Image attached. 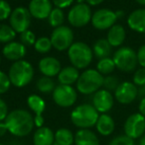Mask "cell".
Here are the masks:
<instances>
[{"instance_id": "obj_1", "label": "cell", "mask_w": 145, "mask_h": 145, "mask_svg": "<svg viewBox=\"0 0 145 145\" xmlns=\"http://www.w3.org/2000/svg\"><path fill=\"white\" fill-rule=\"evenodd\" d=\"M4 122L7 126L8 132L17 137L29 135L35 126L33 116L24 109H16L10 112Z\"/></svg>"}, {"instance_id": "obj_2", "label": "cell", "mask_w": 145, "mask_h": 145, "mask_svg": "<svg viewBox=\"0 0 145 145\" xmlns=\"http://www.w3.org/2000/svg\"><path fill=\"white\" fill-rule=\"evenodd\" d=\"M99 113L91 104H81L75 108L71 113V121L79 129H89L97 124Z\"/></svg>"}, {"instance_id": "obj_3", "label": "cell", "mask_w": 145, "mask_h": 145, "mask_svg": "<svg viewBox=\"0 0 145 145\" xmlns=\"http://www.w3.org/2000/svg\"><path fill=\"white\" fill-rule=\"evenodd\" d=\"M8 77L11 85L17 88L27 86L34 77V68L27 60H18L13 62L8 71Z\"/></svg>"}, {"instance_id": "obj_4", "label": "cell", "mask_w": 145, "mask_h": 145, "mask_svg": "<svg viewBox=\"0 0 145 145\" xmlns=\"http://www.w3.org/2000/svg\"><path fill=\"white\" fill-rule=\"evenodd\" d=\"M105 77L97 69H87L81 73L77 81V91L83 95H91L103 86Z\"/></svg>"}, {"instance_id": "obj_5", "label": "cell", "mask_w": 145, "mask_h": 145, "mask_svg": "<svg viewBox=\"0 0 145 145\" xmlns=\"http://www.w3.org/2000/svg\"><path fill=\"white\" fill-rule=\"evenodd\" d=\"M68 57L73 67L85 69L91 63L93 58V50L83 42H73L68 50Z\"/></svg>"}, {"instance_id": "obj_6", "label": "cell", "mask_w": 145, "mask_h": 145, "mask_svg": "<svg viewBox=\"0 0 145 145\" xmlns=\"http://www.w3.org/2000/svg\"><path fill=\"white\" fill-rule=\"evenodd\" d=\"M112 59L116 68L126 73L134 71L138 64L137 52L128 46H122L118 48L114 52Z\"/></svg>"}, {"instance_id": "obj_7", "label": "cell", "mask_w": 145, "mask_h": 145, "mask_svg": "<svg viewBox=\"0 0 145 145\" xmlns=\"http://www.w3.org/2000/svg\"><path fill=\"white\" fill-rule=\"evenodd\" d=\"M93 12L91 6L87 3H77L73 5L68 13V22L75 28L85 27L91 23Z\"/></svg>"}, {"instance_id": "obj_8", "label": "cell", "mask_w": 145, "mask_h": 145, "mask_svg": "<svg viewBox=\"0 0 145 145\" xmlns=\"http://www.w3.org/2000/svg\"><path fill=\"white\" fill-rule=\"evenodd\" d=\"M55 104L61 108H70L75 104L77 100V91L73 86L58 85L52 93Z\"/></svg>"}, {"instance_id": "obj_9", "label": "cell", "mask_w": 145, "mask_h": 145, "mask_svg": "<svg viewBox=\"0 0 145 145\" xmlns=\"http://www.w3.org/2000/svg\"><path fill=\"white\" fill-rule=\"evenodd\" d=\"M124 134L131 139H139L145 134V116L140 113L132 114L126 118L123 125Z\"/></svg>"}, {"instance_id": "obj_10", "label": "cell", "mask_w": 145, "mask_h": 145, "mask_svg": "<svg viewBox=\"0 0 145 145\" xmlns=\"http://www.w3.org/2000/svg\"><path fill=\"white\" fill-rule=\"evenodd\" d=\"M50 40L53 48L59 52H63L69 50L73 44V33L70 27L63 25L53 31Z\"/></svg>"}, {"instance_id": "obj_11", "label": "cell", "mask_w": 145, "mask_h": 145, "mask_svg": "<svg viewBox=\"0 0 145 145\" xmlns=\"http://www.w3.org/2000/svg\"><path fill=\"white\" fill-rule=\"evenodd\" d=\"M31 14L25 7H17L12 11L9 18L10 26L16 33L22 34L29 30L31 25Z\"/></svg>"}, {"instance_id": "obj_12", "label": "cell", "mask_w": 145, "mask_h": 145, "mask_svg": "<svg viewBox=\"0 0 145 145\" xmlns=\"http://www.w3.org/2000/svg\"><path fill=\"white\" fill-rule=\"evenodd\" d=\"M117 20L116 14L114 11L109 9H99L93 13L91 17V25L93 28H95L99 31L109 30L112 26L115 25V22Z\"/></svg>"}, {"instance_id": "obj_13", "label": "cell", "mask_w": 145, "mask_h": 145, "mask_svg": "<svg viewBox=\"0 0 145 145\" xmlns=\"http://www.w3.org/2000/svg\"><path fill=\"white\" fill-rule=\"evenodd\" d=\"M138 98V87L133 82L123 81L114 91V99L122 105H129Z\"/></svg>"}, {"instance_id": "obj_14", "label": "cell", "mask_w": 145, "mask_h": 145, "mask_svg": "<svg viewBox=\"0 0 145 145\" xmlns=\"http://www.w3.org/2000/svg\"><path fill=\"white\" fill-rule=\"evenodd\" d=\"M91 105L95 107V109L99 113L107 114L113 107L114 97L111 94V92L105 89H101L93 94Z\"/></svg>"}, {"instance_id": "obj_15", "label": "cell", "mask_w": 145, "mask_h": 145, "mask_svg": "<svg viewBox=\"0 0 145 145\" xmlns=\"http://www.w3.org/2000/svg\"><path fill=\"white\" fill-rule=\"evenodd\" d=\"M32 17L39 20L47 19L53 10L51 0H31L28 7Z\"/></svg>"}, {"instance_id": "obj_16", "label": "cell", "mask_w": 145, "mask_h": 145, "mask_svg": "<svg viewBox=\"0 0 145 145\" xmlns=\"http://www.w3.org/2000/svg\"><path fill=\"white\" fill-rule=\"evenodd\" d=\"M39 70L43 74V76L55 77L58 76L60 71L62 70L61 62L57 58L53 56H46L39 61Z\"/></svg>"}, {"instance_id": "obj_17", "label": "cell", "mask_w": 145, "mask_h": 145, "mask_svg": "<svg viewBox=\"0 0 145 145\" xmlns=\"http://www.w3.org/2000/svg\"><path fill=\"white\" fill-rule=\"evenodd\" d=\"M26 46L20 42H10L5 44L2 50V54L5 58L11 61H18L23 59L26 56Z\"/></svg>"}, {"instance_id": "obj_18", "label": "cell", "mask_w": 145, "mask_h": 145, "mask_svg": "<svg viewBox=\"0 0 145 145\" xmlns=\"http://www.w3.org/2000/svg\"><path fill=\"white\" fill-rule=\"evenodd\" d=\"M127 25L132 31L145 34V8H139L129 14Z\"/></svg>"}, {"instance_id": "obj_19", "label": "cell", "mask_w": 145, "mask_h": 145, "mask_svg": "<svg viewBox=\"0 0 145 145\" xmlns=\"http://www.w3.org/2000/svg\"><path fill=\"white\" fill-rule=\"evenodd\" d=\"M55 142V133L48 126L37 128L33 135L34 145H53Z\"/></svg>"}, {"instance_id": "obj_20", "label": "cell", "mask_w": 145, "mask_h": 145, "mask_svg": "<svg viewBox=\"0 0 145 145\" xmlns=\"http://www.w3.org/2000/svg\"><path fill=\"white\" fill-rule=\"evenodd\" d=\"M97 132L103 136H109L112 134L115 128V122L113 118L107 114H101L99 116V120L95 124Z\"/></svg>"}, {"instance_id": "obj_21", "label": "cell", "mask_w": 145, "mask_h": 145, "mask_svg": "<svg viewBox=\"0 0 145 145\" xmlns=\"http://www.w3.org/2000/svg\"><path fill=\"white\" fill-rule=\"evenodd\" d=\"M126 38V33L124 28L121 25L115 24L107 32V40L112 48H117L120 46L124 42Z\"/></svg>"}, {"instance_id": "obj_22", "label": "cell", "mask_w": 145, "mask_h": 145, "mask_svg": "<svg viewBox=\"0 0 145 145\" xmlns=\"http://www.w3.org/2000/svg\"><path fill=\"white\" fill-rule=\"evenodd\" d=\"M75 145H101L97 134L91 129H79L75 134Z\"/></svg>"}, {"instance_id": "obj_23", "label": "cell", "mask_w": 145, "mask_h": 145, "mask_svg": "<svg viewBox=\"0 0 145 145\" xmlns=\"http://www.w3.org/2000/svg\"><path fill=\"white\" fill-rule=\"evenodd\" d=\"M79 75L81 74H79V69L73 67V65H71V66H66V67H64V68H62V70L59 73L58 81L60 82V84H62V85L72 86L73 83H77Z\"/></svg>"}, {"instance_id": "obj_24", "label": "cell", "mask_w": 145, "mask_h": 145, "mask_svg": "<svg viewBox=\"0 0 145 145\" xmlns=\"http://www.w3.org/2000/svg\"><path fill=\"white\" fill-rule=\"evenodd\" d=\"M111 48L112 46L109 44L107 39H101L95 42L93 46V52L97 58L103 59L109 57L111 54Z\"/></svg>"}, {"instance_id": "obj_25", "label": "cell", "mask_w": 145, "mask_h": 145, "mask_svg": "<svg viewBox=\"0 0 145 145\" xmlns=\"http://www.w3.org/2000/svg\"><path fill=\"white\" fill-rule=\"evenodd\" d=\"M27 105L29 109L35 114V116L42 115L46 109V103H45L44 99H42L40 96L36 95V94L30 95L28 97Z\"/></svg>"}, {"instance_id": "obj_26", "label": "cell", "mask_w": 145, "mask_h": 145, "mask_svg": "<svg viewBox=\"0 0 145 145\" xmlns=\"http://www.w3.org/2000/svg\"><path fill=\"white\" fill-rule=\"evenodd\" d=\"M55 142L58 145H73L75 143V135L69 128H59L55 132Z\"/></svg>"}, {"instance_id": "obj_27", "label": "cell", "mask_w": 145, "mask_h": 145, "mask_svg": "<svg viewBox=\"0 0 145 145\" xmlns=\"http://www.w3.org/2000/svg\"><path fill=\"white\" fill-rule=\"evenodd\" d=\"M36 87L38 89V91H40L41 93L50 94L54 92L55 88H56V84H55V81L51 77L42 76L37 80Z\"/></svg>"}, {"instance_id": "obj_28", "label": "cell", "mask_w": 145, "mask_h": 145, "mask_svg": "<svg viewBox=\"0 0 145 145\" xmlns=\"http://www.w3.org/2000/svg\"><path fill=\"white\" fill-rule=\"evenodd\" d=\"M115 64H114V61L112 58L107 57V58H103L99 59V62L97 64V70L101 73V75H110V73H112L115 69Z\"/></svg>"}, {"instance_id": "obj_29", "label": "cell", "mask_w": 145, "mask_h": 145, "mask_svg": "<svg viewBox=\"0 0 145 145\" xmlns=\"http://www.w3.org/2000/svg\"><path fill=\"white\" fill-rule=\"evenodd\" d=\"M48 21H49V24H50L54 29L63 26V23H64V21H65V15H64L63 10L59 9V8H54V9L52 10V12L50 13V15H49Z\"/></svg>"}, {"instance_id": "obj_30", "label": "cell", "mask_w": 145, "mask_h": 145, "mask_svg": "<svg viewBox=\"0 0 145 145\" xmlns=\"http://www.w3.org/2000/svg\"><path fill=\"white\" fill-rule=\"evenodd\" d=\"M16 36V32L12 29L11 26L6 24H0V42L2 44H8L13 42Z\"/></svg>"}, {"instance_id": "obj_31", "label": "cell", "mask_w": 145, "mask_h": 145, "mask_svg": "<svg viewBox=\"0 0 145 145\" xmlns=\"http://www.w3.org/2000/svg\"><path fill=\"white\" fill-rule=\"evenodd\" d=\"M35 50L38 52L39 54H47L53 48L51 40L47 37H41L36 40L35 44H34Z\"/></svg>"}, {"instance_id": "obj_32", "label": "cell", "mask_w": 145, "mask_h": 145, "mask_svg": "<svg viewBox=\"0 0 145 145\" xmlns=\"http://www.w3.org/2000/svg\"><path fill=\"white\" fill-rule=\"evenodd\" d=\"M119 84V79L114 75H107L103 79V87H105V90L109 92L115 91Z\"/></svg>"}, {"instance_id": "obj_33", "label": "cell", "mask_w": 145, "mask_h": 145, "mask_svg": "<svg viewBox=\"0 0 145 145\" xmlns=\"http://www.w3.org/2000/svg\"><path fill=\"white\" fill-rule=\"evenodd\" d=\"M36 36L32 31L27 30L20 34V42L24 46H34L36 42Z\"/></svg>"}, {"instance_id": "obj_34", "label": "cell", "mask_w": 145, "mask_h": 145, "mask_svg": "<svg viewBox=\"0 0 145 145\" xmlns=\"http://www.w3.org/2000/svg\"><path fill=\"white\" fill-rule=\"evenodd\" d=\"M109 145H135V142L133 139L126 136L125 134H121V135L112 138L109 141Z\"/></svg>"}, {"instance_id": "obj_35", "label": "cell", "mask_w": 145, "mask_h": 145, "mask_svg": "<svg viewBox=\"0 0 145 145\" xmlns=\"http://www.w3.org/2000/svg\"><path fill=\"white\" fill-rule=\"evenodd\" d=\"M12 13V9L10 4L5 0H0V21H5Z\"/></svg>"}, {"instance_id": "obj_36", "label": "cell", "mask_w": 145, "mask_h": 145, "mask_svg": "<svg viewBox=\"0 0 145 145\" xmlns=\"http://www.w3.org/2000/svg\"><path fill=\"white\" fill-rule=\"evenodd\" d=\"M10 86H11V82L8 74L0 70V95L5 94L10 89Z\"/></svg>"}, {"instance_id": "obj_37", "label": "cell", "mask_w": 145, "mask_h": 145, "mask_svg": "<svg viewBox=\"0 0 145 145\" xmlns=\"http://www.w3.org/2000/svg\"><path fill=\"white\" fill-rule=\"evenodd\" d=\"M133 83L137 87L145 86V68H139L133 74Z\"/></svg>"}, {"instance_id": "obj_38", "label": "cell", "mask_w": 145, "mask_h": 145, "mask_svg": "<svg viewBox=\"0 0 145 145\" xmlns=\"http://www.w3.org/2000/svg\"><path fill=\"white\" fill-rule=\"evenodd\" d=\"M8 114V107H7V104L5 103L4 100H2L0 98V121H4L7 118Z\"/></svg>"}, {"instance_id": "obj_39", "label": "cell", "mask_w": 145, "mask_h": 145, "mask_svg": "<svg viewBox=\"0 0 145 145\" xmlns=\"http://www.w3.org/2000/svg\"><path fill=\"white\" fill-rule=\"evenodd\" d=\"M73 1L75 0H52V3L56 6V8L63 10L64 8H67L72 5Z\"/></svg>"}, {"instance_id": "obj_40", "label": "cell", "mask_w": 145, "mask_h": 145, "mask_svg": "<svg viewBox=\"0 0 145 145\" xmlns=\"http://www.w3.org/2000/svg\"><path fill=\"white\" fill-rule=\"evenodd\" d=\"M137 60H138V64H139L142 68H145V44L141 46L139 48V50H138Z\"/></svg>"}, {"instance_id": "obj_41", "label": "cell", "mask_w": 145, "mask_h": 145, "mask_svg": "<svg viewBox=\"0 0 145 145\" xmlns=\"http://www.w3.org/2000/svg\"><path fill=\"white\" fill-rule=\"evenodd\" d=\"M34 125L37 128H40L44 126V118H43L42 115L34 116Z\"/></svg>"}, {"instance_id": "obj_42", "label": "cell", "mask_w": 145, "mask_h": 145, "mask_svg": "<svg viewBox=\"0 0 145 145\" xmlns=\"http://www.w3.org/2000/svg\"><path fill=\"white\" fill-rule=\"evenodd\" d=\"M138 110H139V113L143 116H145V97L142 98V99H140Z\"/></svg>"}, {"instance_id": "obj_43", "label": "cell", "mask_w": 145, "mask_h": 145, "mask_svg": "<svg viewBox=\"0 0 145 145\" xmlns=\"http://www.w3.org/2000/svg\"><path fill=\"white\" fill-rule=\"evenodd\" d=\"M8 132L7 126H6L5 122L4 121H0V137H2L3 135H5Z\"/></svg>"}, {"instance_id": "obj_44", "label": "cell", "mask_w": 145, "mask_h": 145, "mask_svg": "<svg viewBox=\"0 0 145 145\" xmlns=\"http://www.w3.org/2000/svg\"><path fill=\"white\" fill-rule=\"evenodd\" d=\"M105 0H85V3L89 6H97L101 4Z\"/></svg>"}, {"instance_id": "obj_45", "label": "cell", "mask_w": 145, "mask_h": 145, "mask_svg": "<svg viewBox=\"0 0 145 145\" xmlns=\"http://www.w3.org/2000/svg\"><path fill=\"white\" fill-rule=\"evenodd\" d=\"M138 97H139L140 99L145 97V86L138 87Z\"/></svg>"}, {"instance_id": "obj_46", "label": "cell", "mask_w": 145, "mask_h": 145, "mask_svg": "<svg viewBox=\"0 0 145 145\" xmlns=\"http://www.w3.org/2000/svg\"><path fill=\"white\" fill-rule=\"evenodd\" d=\"M115 14H116V17H117V19H119V18H121V17H123V16H124V12L122 11V10L115 11Z\"/></svg>"}, {"instance_id": "obj_47", "label": "cell", "mask_w": 145, "mask_h": 145, "mask_svg": "<svg viewBox=\"0 0 145 145\" xmlns=\"http://www.w3.org/2000/svg\"><path fill=\"white\" fill-rule=\"evenodd\" d=\"M138 145H145V134L142 136L141 138H139V142H138Z\"/></svg>"}, {"instance_id": "obj_48", "label": "cell", "mask_w": 145, "mask_h": 145, "mask_svg": "<svg viewBox=\"0 0 145 145\" xmlns=\"http://www.w3.org/2000/svg\"><path fill=\"white\" fill-rule=\"evenodd\" d=\"M135 1L140 5H145V0H135Z\"/></svg>"}, {"instance_id": "obj_49", "label": "cell", "mask_w": 145, "mask_h": 145, "mask_svg": "<svg viewBox=\"0 0 145 145\" xmlns=\"http://www.w3.org/2000/svg\"><path fill=\"white\" fill-rule=\"evenodd\" d=\"M11 145H20V143L18 141H12L11 142Z\"/></svg>"}, {"instance_id": "obj_50", "label": "cell", "mask_w": 145, "mask_h": 145, "mask_svg": "<svg viewBox=\"0 0 145 145\" xmlns=\"http://www.w3.org/2000/svg\"><path fill=\"white\" fill-rule=\"evenodd\" d=\"M77 2L79 4H81V3H85V0H77Z\"/></svg>"}, {"instance_id": "obj_51", "label": "cell", "mask_w": 145, "mask_h": 145, "mask_svg": "<svg viewBox=\"0 0 145 145\" xmlns=\"http://www.w3.org/2000/svg\"><path fill=\"white\" fill-rule=\"evenodd\" d=\"M53 145H58V144H57L56 142H54V144H53Z\"/></svg>"}, {"instance_id": "obj_52", "label": "cell", "mask_w": 145, "mask_h": 145, "mask_svg": "<svg viewBox=\"0 0 145 145\" xmlns=\"http://www.w3.org/2000/svg\"><path fill=\"white\" fill-rule=\"evenodd\" d=\"M0 63H1V56H0Z\"/></svg>"}, {"instance_id": "obj_53", "label": "cell", "mask_w": 145, "mask_h": 145, "mask_svg": "<svg viewBox=\"0 0 145 145\" xmlns=\"http://www.w3.org/2000/svg\"><path fill=\"white\" fill-rule=\"evenodd\" d=\"M0 145H5V144H2V143H0Z\"/></svg>"}]
</instances>
